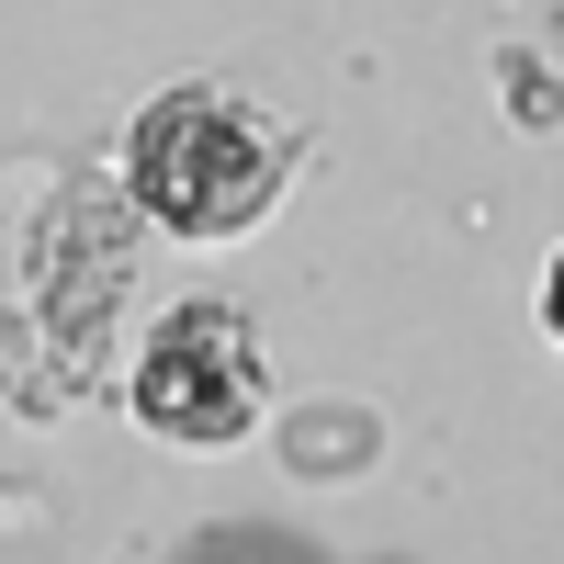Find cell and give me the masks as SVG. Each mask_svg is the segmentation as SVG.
I'll list each match as a JSON object with an SVG mask.
<instances>
[{"label": "cell", "instance_id": "obj_2", "mask_svg": "<svg viewBox=\"0 0 564 564\" xmlns=\"http://www.w3.org/2000/svg\"><path fill=\"white\" fill-rule=\"evenodd\" d=\"M135 430H159L181 452H226V441H249L260 417H271V350H260V327L249 305H226V294H181L159 327H148V350H135Z\"/></svg>", "mask_w": 564, "mask_h": 564}, {"label": "cell", "instance_id": "obj_4", "mask_svg": "<svg viewBox=\"0 0 564 564\" xmlns=\"http://www.w3.org/2000/svg\"><path fill=\"white\" fill-rule=\"evenodd\" d=\"M542 327L564 339V249H553V271H542Z\"/></svg>", "mask_w": 564, "mask_h": 564}, {"label": "cell", "instance_id": "obj_3", "mask_svg": "<svg viewBox=\"0 0 564 564\" xmlns=\"http://www.w3.org/2000/svg\"><path fill=\"white\" fill-rule=\"evenodd\" d=\"M135 204H113V193H79L45 215V238H34V294H45V327L79 350V339H102V316H113V294H124V271H135V226H124Z\"/></svg>", "mask_w": 564, "mask_h": 564}, {"label": "cell", "instance_id": "obj_1", "mask_svg": "<svg viewBox=\"0 0 564 564\" xmlns=\"http://www.w3.org/2000/svg\"><path fill=\"white\" fill-rule=\"evenodd\" d=\"M282 159L294 148H282V124L260 102L193 79V90L135 102V124H124V204H135V226H159V238L215 249V238H249L271 215Z\"/></svg>", "mask_w": 564, "mask_h": 564}]
</instances>
